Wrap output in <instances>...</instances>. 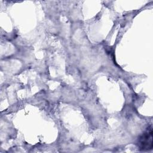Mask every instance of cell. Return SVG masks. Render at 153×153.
Returning <instances> with one entry per match:
<instances>
[{
	"label": "cell",
	"mask_w": 153,
	"mask_h": 153,
	"mask_svg": "<svg viewBox=\"0 0 153 153\" xmlns=\"http://www.w3.org/2000/svg\"><path fill=\"white\" fill-rule=\"evenodd\" d=\"M139 147L142 151H149L153 147L152 128L148 127L139 139Z\"/></svg>",
	"instance_id": "6da1fadb"
}]
</instances>
